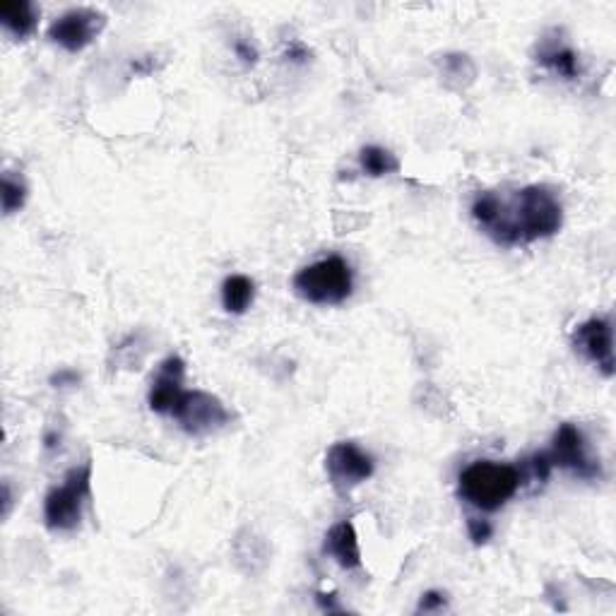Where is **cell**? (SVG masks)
Wrapping results in <instances>:
<instances>
[{"instance_id":"ffe728a7","label":"cell","mask_w":616,"mask_h":616,"mask_svg":"<svg viewBox=\"0 0 616 616\" xmlns=\"http://www.w3.org/2000/svg\"><path fill=\"white\" fill-rule=\"evenodd\" d=\"M77 383H80V376H77L75 371H68V369L53 373V376H51L53 388H65V385H77Z\"/></svg>"},{"instance_id":"ac0fdd59","label":"cell","mask_w":616,"mask_h":616,"mask_svg":"<svg viewBox=\"0 0 616 616\" xmlns=\"http://www.w3.org/2000/svg\"><path fill=\"white\" fill-rule=\"evenodd\" d=\"M446 595L438 590H429L426 595H422V600H419V607L417 612H424V614H431V612H441V609H446Z\"/></svg>"},{"instance_id":"2e32d148","label":"cell","mask_w":616,"mask_h":616,"mask_svg":"<svg viewBox=\"0 0 616 616\" xmlns=\"http://www.w3.org/2000/svg\"><path fill=\"white\" fill-rule=\"evenodd\" d=\"M27 203V183L17 179L8 171L3 174V212L5 215H15Z\"/></svg>"},{"instance_id":"9c48e42d","label":"cell","mask_w":616,"mask_h":616,"mask_svg":"<svg viewBox=\"0 0 616 616\" xmlns=\"http://www.w3.org/2000/svg\"><path fill=\"white\" fill-rule=\"evenodd\" d=\"M573 347L590 364L602 371V376H614V330L609 318H590L573 333Z\"/></svg>"},{"instance_id":"5bb4252c","label":"cell","mask_w":616,"mask_h":616,"mask_svg":"<svg viewBox=\"0 0 616 616\" xmlns=\"http://www.w3.org/2000/svg\"><path fill=\"white\" fill-rule=\"evenodd\" d=\"M537 63L544 65L547 70H552V73L566 77V80H573V77H578L580 73V65H578V53L571 49V46L564 44H549L542 46V51H539Z\"/></svg>"},{"instance_id":"7c38bea8","label":"cell","mask_w":616,"mask_h":616,"mask_svg":"<svg viewBox=\"0 0 616 616\" xmlns=\"http://www.w3.org/2000/svg\"><path fill=\"white\" fill-rule=\"evenodd\" d=\"M0 22L15 39H27L37 29L39 13L27 0H3L0 3Z\"/></svg>"},{"instance_id":"9a60e30c","label":"cell","mask_w":616,"mask_h":616,"mask_svg":"<svg viewBox=\"0 0 616 616\" xmlns=\"http://www.w3.org/2000/svg\"><path fill=\"white\" fill-rule=\"evenodd\" d=\"M359 164L364 169V174L373 176V179H381V176L395 174L400 171V162L393 152L385 150V147L369 145L359 152Z\"/></svg>"},{"instance_id":"6da1fadb","label":"cell","mask_w":616,"mask_h":616,"mask_svg":"<svg viewBox=\"0 0 616 616\" xmlns=\"http://www.w3.org/2000/svg\"><path fill=\"white\" fill-rule=\"evenodd\" d=\"M472 217L499 246H527L549 239L564 227V207L547 186H525L511 198L496 191L479 193Z\"/></svg>"},{"instance_id":"44dd1931","label":"cell","mask_w":616,"mask_h":616,"mask_svg":"<svg viewBox=\"0 0 616 616\" xmlns=\"http://www.w3.org/2000/svg\"><path fill=\"white\" fill-rule=\"evenodd\" d=\"M308 56H311V53H308L306 46L304 44H296V41L287 49V58L292 63H306Z\"/></svg>"},{"instance_id":"8992f818","label":"cell","mask_w":616,"mask_h":616,"mask_svg":"<svg viewBox=\"0 0 616 616\" xmlns=\"http://www.w3.org/2000/svg\"><path fill=\"white\" fill-rule=\"evenodd\" d=\"M549 465L568 470L580 479H597L602 475L600 462H595L588 455L583 431L576 424H561L552 438V448L544 450Z\"/></svg>"},{"instance_id":"8fae6325","label":"cell","mask_w":616,"mask_h":616,"mask_svg":"<svg viewBox=\"0 0 616 616\" xmlns=\"http://www.w3.org/2000/svg\"><path fill=\"white\" fill-rule=\"evenodd\" d=\"M325 552L340 564L345 571H354L361 566V549H359V537L354 525L349 520L333 525L325 535Z\"/></svg>"},{"instance_id":"52a82bcc","label":"cell","mask_w":616,"mask_h":616,"mask_svg":"<svg viewBox=\"0 0 616 616\" xmlns=\"http://www.w3.org/2000/svg\"><path fill=\"white\" fill-rule=\"evenodd\" d=\"M373 470H376V465H373L371 455L352 441L335 443L325 455V472L340 494H349L354 487L371 479Z\"/></svg>"},{"instance_id":"4fadbf2b","label":"cell","mask_w":616,"mask_h":616,"mask_svg":"<svg viewBox=\"0 0 616 616\" xmlns=\"http://www.w3.org/2000/svg\"><path fill=\"white\" fill-rule=\"evenodd\" d=\"M256 299V282L246 275H229L222 284V306L227 313L241 316Z\"/></svg>"},{"instance_id":"7402d4cb","label":"cell","mask_w":616,"mask_h":616,"mask_svg":"<svg viewBox=\"0 0 616 616\" xmlns=\"http://www.w3.org/2000/svg\"><path fill=\"white\" fill-rule=\"evenodd\" d=\"M10 503H13V496H10V487H8V484H3V518H8V515H10Z\"/></svg>"},{"instance_id":"ba28073f","label":"cell","mask_w":616,"mask_h":616,"mask_svg":"<svg viewBox=\"0 0 616 616\" xmlns=\"http://www.w3.org/2000/svg\"><path fill=\"white\" fill-rule=\"evenodd\" d=\"M106 27V15L94 8H73L51 22L49 39L61 49L77 53L92 44Z\"/></svg>"},{"instance_id":"3957f363","label":"cell","mask_w":616,"mask_h":616,"mask_svg":"<svg viewBox=\"0 0 616 616\" xmlns=\"http://www.w3.org/2000/svg\"><path fill=\"white\" fill-rule=\"evenodd\" d=\"M354 275L345 258L330 256L299 270L294 277V292L308 304L340 306L352 296Z\"/></svg>"},{"instance_id":"277c9868","label":"cell","mask_w":616,"mask_h":616,"mask_svg":"<svg viewBox=\"0 0 616 616\" xmlns=\"http://www.w3.org/2000/svg\"><path fill=\"white\" fill-rule=\"evenodd\" d=\"M92 496V462L73 467L61 487H53L44 499V523L51 532H73L82 523V511Z\"/></svg>"},{"instance_id":"d6986e66","label":"cell","mask_w":616,"mask_h":616,"mask_svg":"<svg viewBox=\"0 0 616 616\" xmlns=\"http://www.w3.org/2000/svg\"><path fill=\"white\" fill-rule=\"evenodd\" d=\"M234 51H236V58H239V61L244 63V65H248V68L258 63V51H256V46L251 44V41L236 39L234 41Z\"/></svg>"},{"instance_id":"e0dca14e","label":"cell","mask_w":616,"mask_h":616,"mask_svg":"<svg viewBox=\"0 0 616 616\" xmlns=\"http://www.w3.org/2000/svg\"><path fill=\"white\" fill-rule=\"evenodd\" d=\"M467 532H470L472 544H475V547H482V544H487L491 535H494V525H491L489 520L470 518L467 520Z\"/></svg>"},{"instance_id":"5b68a950","label":"cell","mask_w":616,"mask_h":616,"mask_svg":"<svg viewBox=\"0 0 616 616\" xmlns=\"http://www.w3.org/2000/svg\"><path fill=\"white\" fill-rule=\"evenodd\" d=\"M171 419H176L188 436H210L231 422V414L217 395L205 390H186L171 412Z\"/></svg>"},{"instance_id":"7a4b0ae2","label":"cell","mask_w":616,"mask_h":616,"mask_svg":"<svg viewBox=\"0 0 616 616\" xmlns=\"http://www.w3.org/2000/svg\"><path fill=\"white\" fill-rule=\"evenodd\" d=\"M523 484V472L515 465L494 460H477L462 470L458 479V494L465 503L484 513H494L506 506L518 494Z\"/></svg>"},{"instance_id":"30bf717a","label":"cell","mask_w":616,"mask_h":616,"mask_svg":"<svg viewBox=\"0 0 616 616\" xmlns=\"http://www.w3.org/2000/svg\"><path fill=\"white\" fill-rule=\"evenodd\" d=\"M183 378H186V361L176 357V354H171V357L159 364L157 376L152 378L150 395H147L152 412L171 417L174 407L179 405L181 395L186 393V390H183Z\"/></svg>"}]
</instances>
